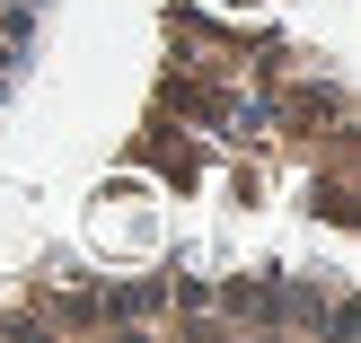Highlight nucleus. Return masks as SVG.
<instances>
[{"label": "nucleus", "mask_w": 361, "mask_h": 343, "mask_svg": "<svg viewBox=\"0 0 361 343\" xmlns=\"http://www.w3.org/2000/svg\"><path fill=\"white\" fill-rule=\"evenodd\" d=\"M44 18H53V0H0V115L18 106L35 53H44Z\"/></svg>", "instance_id": "nucleus-1"}]
</instances>
